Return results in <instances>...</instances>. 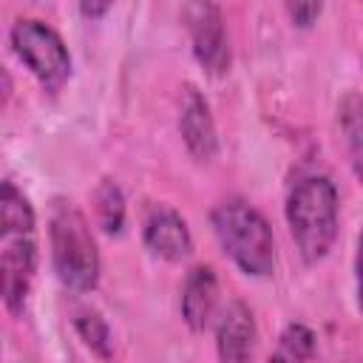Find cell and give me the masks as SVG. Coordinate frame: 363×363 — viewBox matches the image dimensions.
<instances>
[{"mask_svg":"<svg viewBox=\"0 0 363 363\" xmlns=\"http://www.w3.org/2000/svg\"><path fill=\"white\" fill-rule=\"evenodd\" d=\"M289 235L306 264L326 258L337 238V187L326 176H303L286 196Z\"/></svg>","mask_w":363,"mask_h":363,"instance_id":"6da1fadb","label":"cell"},{"mask_svg":"<svg viewBox=\"0 0 363 363\" xmlns=\"http://www.w3.org/2000/svg\"><path fill=\"white\" fill-rule=\"evenodd\" d=\"M48 241L57 278L74 292H91L99 281V250L85 213L74 201L54 199L48 213Z\"/></svg>","mask_w":363,"mask_h":363,"instance_id":"7a4b0ae2","label":"cell"},{"mask_svg":"<svg viewBox=\"0 0 363 363\" xmlns=\"http://www.w3.org/2000/svg\"><path fill=\"white\" fill-rule=\"evenodd\" d=\"M213 233L233 264L255 278L275 269V238L267 218L244 199H224L210 213Z\"/></svg>","mask_w":363,"mask_h":363,"instance_id":"3957f363","label":"cell"},{"mask_svg":"<svg viewBox=\"0 0 363 363\" xmlns=\"http://www.w3.org/2000/svg\"><path fill=\"white\" fill-rule=\"evenodd\" d=\"M11 48L45 91H57L71 74V54L62 37L37 17H20L11 26Z\"/></svg>","mask_w":363,"mask_h":363,"instance_id":"277c9868","label":"cell"},{"mask_svg":"<svg viewBox=\"0 0 363 363\" xmlns=\"http://www.w3.org/2000/svg\"><path fill=\"white\" fill-rule=\"evenodd\" d=\"M37 227H0V295L11 315L26 309L37 269Z\"/></svg>","mask_w":363,"mask_h":363,"instance_id":"5b68a950","label":"cell"},{"mask_svg":"<svg viewBox=\"0 0 363 363\" xmlns=\"http://www.w3.org/2000/svg\"><path fill=\"white\" fill-rule=\"evenodd\" d=\"M182 17L190 31L193 54L199 65L210 77H221L230 68V43H227V28L221 9L216 3H187L182 9Z\"/></svg>","mask_w":363,"mask_h":363,"instance_id":"8992f818","label":"cell"},{"mask_svg":"<svg viewBox=\"0 0 363 363\" xmlns=\"http://www.w3.org/2000/svg\"><path fill=\"white\" fill-rule=\"evenodd\" d=\"M142 241L145 247L164 258V261H182L193 250V235L187 221L182 218L179 210L170 204H150L142 221Z\"/></svg>","mask_w":363,"mask_h":363,"instance_id":"52a82bcc","label":"cell"},{"mask_svg":"<svg viewBox=\"0 0 363 363\" xmlns=\"http://www.w3.org/2000/svg\"><path fill=\"white\" fill-rule=\"evenodd\" d=\"M258 326L244 301H230L216 323V352L221 363H252Z\"/></svg>","mask_w":363,"mask_h":363,"instance_id":"ba28073f","label":"cell"},{"mask_svg":"<svg viewBox=\"0 0 363 363\" xmlns=\"http://www.w3.org/2000/svg\"><path fill=\"white\" fill-rule=\"evenodd\" d=\"M179 133L187 145V150L199 162H210L218 150V136H216V122L210 113L207 99L196 85H184L179 96Z\"/></svg>","mask_w":363,"mask_h":363,"instance_id":"9c48e42d","label":"cell"},{"mask_svg":"<svg viewBox=\"0 0 363 363\" xmlns=\"http://www.w3.org/2000/svg\"><path fill=\"white\" fill-rule=\"evenodd\" d=\"M218 306V278L210 264H196L187 269L182 284V318L193 332L207 329Z\"/></svg>","mask_w":363,"mask_h":363,"instance_id":"30bf717a","label":"cell"},{"mask_svg":"<svg viewBox=\"0 0 363 363\" xmlns=\"http://www.w3.org/2000/svg\"><path fill=\"white\" fill-rule=\"evenodd\" d=\"M337 125H340V136H343V145H346L349 164H352L354 176L363 182V94L349 91V94L340 96Z\"/></svg>","mask_w":363,"mask_h":363,"instance_id":"8fae6325","label":"cell"},{"mask_svg":"<svg viewBox=\"0 0 363 363\" xmlns=\"http://www.w3.org/2000/svg\"><path fill=\"white\" fill-rule=\"evenodd\" d=\"M269 363H320V352H318V337L306 323H286Z\"/></svg>","mask_w":363,"mask_h":363,"instance_id":"7c38bea8","label":"cell"},{"mask_svg":"<svg viewBox=\"0 0 363 363\" xmlns=\"http://www.w3.org/2000/svg\"><path fill=\"white\" fill-rule=\"evenodd\" d=\"M94 210H96V221L105 233L119 235L125 227V196L119 190V184L113 179H102L94 190Z\"/></svg>","mask_w":363,"mask_h":363,"instance_id":"4fadbf2b","label":"cell"},{"mask_svg":"<svg viewBox=\"0 0 363 363\" xmlns=\"http://www.w3.org/2000/svg\"><path fill=\"white\" fill-rule=\"evenodd\" d=\"M74 329H77V335L85 340V346L91 352H96L99 357H111V352H113V335H111L108 320L96 309H79L74 315Z\"/></svg>","mask_w":363,"mask_h":363,"instance_id":"5bb4252c","label":"cell"},{"mask_svg":"<svg viewBox=\"0 0 363 363\" xmlns=\"http://www.w3.org/2000/svg\"><path fill=\"white\" fill-rule=\"evenodd\" d=\"M320 11H323L320 3H289L286 6V14L292 17L295 26H312Z\"/></svg>","mask_w":363,"mask_h":363,"instance_id":"9a60e30c","label":"cell"},{"mask_svg":"<svg viewBox=\"0 0 363 363\" xmlns=\"http://www.w3.org/2000/svg\"><path fill=\"white\" fill-rule=\"evenodd\" d=\"M354 295H357V309L363 315V230L357 235V252H354Z\"/></svg>","mask_w":363,"mask_h":363,"instance_id":"2e32d148","label":"cell"},{"mask_svg":"<svg viewBox=\"0 0 363 363\" xmlns=\"http://www.w3.org/2000/svg\"><path fill=\"white\" fill-rule=\"evenodd\" d=\"M111 9V3H82L79 6V11L85 14V17H99V14H105Z\"/></svg>","mask_w":363,"mask_h":363,"instance_id":"e0dca14e","label":"cell"}]
</instances>
